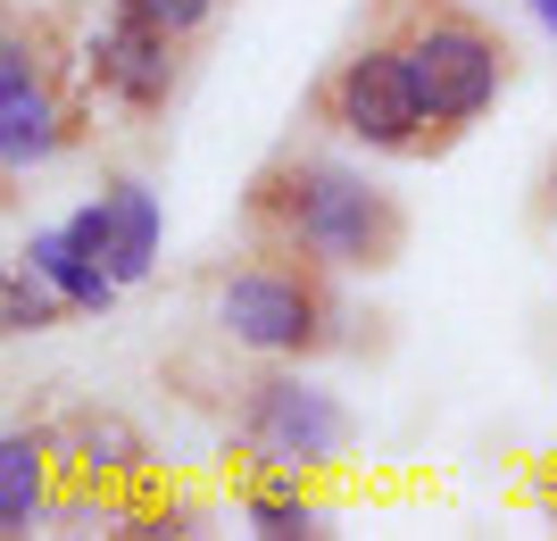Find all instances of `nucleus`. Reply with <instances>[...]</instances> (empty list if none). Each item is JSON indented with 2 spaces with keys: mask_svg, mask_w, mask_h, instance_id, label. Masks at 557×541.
Masks as SVG:
<instances>
[{
  "mask_svg": "<svg viewBox=\"0 0 557 541\" xmlns=\"http://www.w3.org/2000/svg\"><path fill=\"white\" fill-rule=\"evenodd\" d=\"M250 234L275 250L333 267V275H383L408 250V209L358 167L333 159H275L250 184Z\"/></svg>",
  "mask_w": 557,
  "mask_h": 541,
  "instance_id": "1",
  "label": "nucleus"
},
{
  "mask_svg": "<svg viewBox=\"0 0 557 541\" xmlns=\"http://www.w3.org/2000/svg\"><path fill=\"white\" fill-rule=\"evenodd\" d=\"M216 325L258 358H317L342 342V300H333V267L258 242L250 259L216 292Z\"/></svg>",
  "mask_w": 557,
  "mask_h": 541,
  "instance_id": "2",
  "label": "nucleus"
},
{
  "mask_svg": "<svg viewBox=\"0 0 557 541\" xmlns=\"http://www.w3.org/2000/svg\"><path fill=\"white\" fill-rule=\"evenodd\" d=\"M392 34H399L408 67H417V93H424V109H433V125H442L449 142L483 118L491 100H499V84H508V42H499V25L474 17L466 0H417Z\"/></svg>",
  "mask_w": 557,
  "mask_h": 541,
  "instance_id": "3",
  "label": "nucleus"
},
{
  "mask_svg": "<svg viewBox=\"0 0 557 541\" xmlns=\"http://www.w3.org/2000/svg\"><path fill=\"white\" fill-rule=\"evenodd\" d=\"M317 118H325L333 134L367 142V150H392V159H433V150H449V134L433 125V109H424V93H417V67H408L399 34H374V42L349 50L342 67L317 84Z\"/></svg>",
  "mask_w": 557,
  "mask_h": 541,
  "instance_id": "4",
  "label": "nucleus"
},
{
  "mask_svg": "<svg viewBox=\"0 0 557 541\" xmlns=\"http://www.w3.org/2000/svg\"><path fill=\"white\" fill-rule=\"evenodd\" d=\"M349 408L333 401V392H317V383L300 376H250L242 383V450L250 458H267V467L300 475V467H333L349 450Z\"/></svg>",
  "mask_w": 557,
  "mask_h": 541,
  "instance_id": "5",
  "label": "nucleus"
},
{
  "mask_svg": "<svg viewBox=\"0 0 557 541\" xmlns=\"http://www.w3.org/2000/svg\"><path fill=\"white\" fill-rule=\"evenodd\" d=\"M75 134V109L59 100V67H50V34H9L0 42V150L9 167H42L59 142Z\"/></svg>",
  "mask_w": 557,
  "mask_h": 541,
  "instance_id": "6",
  "label": "nucleus"
},
{
  "mask_svg": "<svg viewBox=\"0 0 557 541\" xmlns=\"http://www.w3.org/2000/svg\"><path fill=\"white\" fill-rule=\"evenodd\" d=\"M84 75H92L116 109H141V118H150V109H166V100H175V75H184V34H166V25L125 17V9H116V17L92 34V50H84Z\"/></svg>",
  "mask_w": 557,
  "mask_h": 541,
  "instance_id": "7",
  "label": "nucleus"
},
{
  "mask_svg": "<svg viewBox=\"0 0 557 541\" xmlns=\"http://www.w3.org/2000/svg\"><path fill=\"white\" fill-rule=\"evenodd\" d=\"M50 492V442L42 433H9L0 442V533H34Z\"/></svg>",
  "mask_w": 557,
  "mask_h": 541,
  "instance_id": "8",
  "label": "nucleus"
},
{
  "mask_svg": "<svg viewBox=\"0 0 557 541\" xmlns=\"http://www.w3.org/2000/svg\"><path fill=\"white\" fill-rule=\"evenodd\" d=\"M116 250H109V275L116 283H141L150 275V259H159V200L141 184H116Z\"/></svg>",
  "mask_w": 557,
  "mask_h": 541,
  "instance_id": "9",
  "label": "nucleus"
},
{
  "mask_svg": "<svg viewBox=\"0 0 557 541\" xmlns=\"http://www.w3.org/2000/svg\"><path fill=\"white\" fill-rule=\"evenodd\" d=\"M25 259L42 267V275L59 283L75 308H109V292H116V275H109V267H92L67 234H34V242H25Z\"/></svg>",
  "mask_w": 557,
  "mask_h": 541,
  "instance_id": "10",
  "label": "nucleus"
},
{
  "mask_svg": "<svg viewBox=\"0 0 557 541\" xmlns=\"http://www.w3.org/2000/svg\"><path fill=\"white\" fill-rule=\"evenodd\" d=\"M242 508H250V533H267V541L317 533V500L300 492V475H292V483H250V492H242Z\"/></svg>",
  "mask_w": 557,
  "mask_h": 541,
  "instance_id": "11",
  "label": "nucleus"
},
{
  "mask_svg": "<svg viewBox=\"0 0 557 541\" xmlns=\"http://www.w3.org/2000/svg\"><path fill=\"white\" fill-rule=\"evenodd\" d=\"M75 442H84V467H141L150 450H141V433L125 417H75Z\"/></svg>",
  "mask_w": 557,
  "mask_h": 541,
  "instance_id": "12",
  "label": "nucleus"
},
{
  "mask_svg": "<svg viewBox=\"0 0 557 541\" xmlns=\"http://www.w3.org/2000/svg\"><path fill=\"white\" fill-rule=\"evenodd\" d=\"M34 275H42V267H34ZM34 275L17 267V275H9V292H0V300H9V333H42V325H59V300H50Z\"/></svg>",
  "mask_w": 557,
  "mask_h": 541,
  "instance_id": "13",
  "label": "nucleus"
},
{
  "mask_svg": "<svg viewBox=\"0 0 557 541\" xmlns=\"http://www.w3.org/2000/svg\"><path fill=\"white\" fill-rule=\"evenodd\" d=\"M125 17H150V25H166V34H200V25L216 17V0H116Z\"/></svg>",
  "mask_w": 557,
  "mask_h": 541,
  "instance_id": "14",
  "label": "nucleus"
},
{
  "mask_svg": "<svg viewBox=\"0 0 557 541\" xmlns=\"http://www.w3.org/2000/svg\"><path fill=\"white\" fill-rule=\"evenodd\" d=\"M533 17H541V25H549V34H557V0H533Z\"/></svg>",
  "mask_w": 557,
  "mask_h": 541,
  "instance_id": "15",
  "label": "nucleus"
}]
</instances>
